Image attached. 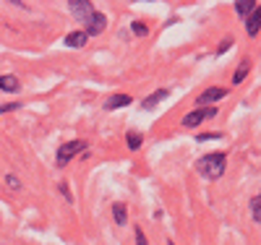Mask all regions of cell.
<instances>
[{
    "instance_id": "cell-1",
    "label": "cell",
    "mask_w": 261,
    "mask_h": 245,
    "mask_svg": "<svg viewBox=\"0 0 261 245\" xmlns=\"http://www.w3.org/2000/svg\"><path fill=\"white\" fill-rule=\"evenodd\" d=\"M225 167H227V157L222 151H212V154H206V157H201L199 162H196V170H199L206 180H217V177H222Z\"/></svg>"
},
{
    "instance_id": "cell-2",
    "label": "cell",
    "mask_w": 261,
    "mask_h": 245,
    "mask_svg": "<svg viewBox=\"0 0 261 245\" xmlns=\"http://www.w3.org/2000/svg\"><path fill=\"white\" fill-rule=\"evenodd\" d=\"M79 154H86V141H65L58 146V154H55V165L58 167H65L73 157H79Z\"/></svg>"
},
{
    "instance_id": "cell-3",
    "label": "cell",
    "mask_w": 261,
    "mask_h": 245,
    "mask_svg": "<svg viewBox=\"0 0 261 245\" xmlns=\"http://www.w3.org/2000/svg\"><path fill=\"white\" fill-rule=\"evenodd\" d=\"M214 115H217L214 107H196L183 118V128H196L199 123H204L206 118H214Z\"/></svg>"
},
{
    "instance_id": "cell-4",
    "label": "cell",
    "mask_w": 261,
    "mask_h": 245,
    "mask_svg": "<svg viewBox=\"0 0 261 245\" xmlns=\"http://www.w3.org/2000/svg\"><path fill=\"white\" fill-rule=\"evenodd\" d=\"M105 29H107V16H105L102 11H94L92 18L84 24V32L89 34V37H97V34H102Z\"/></svg>"
},
{
    "instance_id": "cell-5",
    "label": "cell",
    "mask_w": 261,
    "mask_h": 245,
    "mask_svg": "<svg viewBox=\"0 0 261 245\" xmlns=\"http://www.w3.org/2000/svg\"><path fill=\"white\" fill-rule=\"evenodd\" d=\"M68 8L73 11V16H76L79 21H84V24H86V21L92 18V13H94V6L89 3V0H71Z\"/></svg>"
},
{
    "instance_id": "cell-6",
    "label": "cell",
    "mask_w": 261,
    "mask_h": 245,
    "mask_svg": "<svg viewBox=\"0 0 261 245\" xmlns=\"http://www.w3.org/2000/svg\"><path fill=\"white\" fill-rule=\"evenodd\" d=\"M227 97V89H222V86H212V89H206L204 94H199V107H209L212 102H220V99H225Z\"/></svg>"
},
{
    "instance_id": "cell-7",
    "label": "cell",
    "mask_w": 261,
    "mask_h": 245,
    "mask_svg": "<svg viewBox=\"0 0 261 245\" xmlns=\"http://www.w3.org/2000/svg\"><path fill=\"white\" fill-rule=\"evenodd\" d=\"M258 29H261V6H256V8L246 16V32H248V37H256Z\"/></svg>"
},
{
    "instance_id": "cell-8",
    "label": "cell",
    "mask_w": 261,
    "mask_h": 245,
    "mask_svg": "<svg viewBox=\"0 0 261 245\" xmlns=\"http://www.w3.org/2000/svg\"><path fill=\"white\" fill-rule=\"evenodd\" d=\"M63 42H65V47H79V50H81L84 44L89 42V34H86L84 29H79V32H71V34H65V39H63Z\"/></svg>"
},
{
    "instance_id": "cell-9",
    "label": "cell",
    "mask_w": 261,
    "mask_h": 245,
    "mask_svg": "<svg viewBox=\"0 0 261 245\" xmlns=\"http://www.w3.org/2000/svg\"><path fill=\"white\" fill-rule=\"evenodd\" d=\"M130 102H134V97L130 94H113L105 99V110H118V107H128Z\"/></svg>"
},
{
    "instance_id": "cell-10",
    "label": "cell",
    "mask_w": 261,
    "mask_h": 245,
    "mask_svg": "<svg viewBox=\"0 0 261 245\" xmlns=\"http://www.w3.org/2000/svg\"><path fill=\"white\" fill-rule=\"evenodd\" d=\"M21 89V84H18V78L16 76H11V73H3L0 76V92H6V94H16Z\"/></svg>"
},
{
    "instance_id": "cell-11",
    "label": "cell",
    "mask_w": 261,
    "mask_h": 245,
    "mask_svg": "<svg viewBox=\"0 0 261 245\" xmlns=\"http://www.w3.org/2000/svg\"><path fill=\"white\" fill-rule=\"evenodd\" d=\"M170 92H167V89H157V92L154 94H151V97H146V99H141V110H154L165 97H167Z\"/></svg>"
},
{
    "instance_id": "cell-12",
    "label": "cell",
    "mask_w": 261,
    "mask_h": 245,
    "mask_svg": "<svg viewBox=\"0 0 261 245\" xmlns=\"http://www.w3.org/2000/svg\"><path fill=\"white\" fill-rule=\"evenodd\" d=\"M141 144H144V136H141L139 130H128V133H125V146H128L130 151H139Z\"/></svg>"
},
{
    "instance_id": "cell-13",
    "label": "cell",
    "mask_w": 261,
    "mask_h": 245,
    "mask_svg": "<svg viewBox=\"0 0 261 245\" xmlns=\"http://www.w3.org/2000/svg\"><path fill=\"white\" fill-rule=\"evenodd\" d=\"M113 216H115V225H125V222H128L125 204H113Z\"/></svg>"
},
{
    "instance_id": "cell-14",
    "label": "cell",
    "mask_w": 261,
    "mask_h": 245,
    "mask_svg": "<svg viewBox=\"0 0 261 245\" xmlns=\"http://www.w3.org/2000/svg\"><path fill=\"white\" fill-rule=\"evenodd\" d=\"M256 6H258V3H253V0H238V3H235V11H238V16H243V18H246Z\"/></svg>"
},
{
    "instance_id": "cell-15",
    "label": "cell",
    "mask_w": 261,
    "mask_h": 245,
    "mask_svg": "<svg viewBox=\"0 0 261 245\" xmlns=\"http://www.w3.org/2000/svg\"><path fill=\"white\" fill-rule=\"evenodd\" d=\"M251 214H253V222H261V193L251 198Z\"/></svg>"
},
{
    "instance_id": "cell-16",
    "label": "cell",
    "mask_w": 261,
    "mask_h": 245,
    "mask_svg": "<svg viewBox=\"0 0 261 245\" xmlns=\"http://www.w3.org/2000/svg\"><path fill=\"white\" fill-rule=\"evenodd\" d=\"M248 68H251V65H248V60H246V63H241V65H238V71H235V76H232V84H241V81L246 78Z\"/></svg>"
},
{
    "instance_id": "cell-17",
    "label": "cell",
    "mask_w": 261,
    "mask_h": 245,
    "mask_svg": "<svg viewBox=\"0 0 261 245\" xmlns=\"http://www.w3.org/2000/svg\"><path fill=\"white\" fill-rule=\"evenodd\" d=\"M130 32H134L136 37H146L149 34V26L144 24V21H134V24H130Z\"/></svg>"
},
{
    "instance_id": "cell-18",
    "label": "cell",
    "mask_w": 261,
    "mask_h": 245,
    "mask_svg": "<svg viewBox=\"0 0 261 245\" xmlns=\"http://www.w3.org/2000/svg\"><path fill=\"white\" fill-rule=\"evenodd\" d=\"M16 110H21L18 102H8V104H0V115H6V113H16Z\"/></svg>"
},
{
    "instance_id": "cell-19",
    "label": "cell",
    "mask_w": 261,
    "mask_h": 245,
    "mask_svg": "<svg viewBox=\"0 0 261 245\" xmlns=\"http://www.w3.org/2000/svg\"><path fill=\"white\" fill-rule=\"evenodd\" d=\"M6 185H8L11 190H18V188H21V180H18L16 175H6Z\"/></svg>"
},
{
    "instance_id": "cell-20",
    "label": "cell",
    "mask_w": 261,
    "mask_h": 245,
    "mask_svg": "<svg viewBox=\"0 0 261 245\" xmlns=\"http://www.w3.org/2000/svg\"><path fill=\"white\" fill-rule=\"evenodd\" d=\"M134 235H136V245H149V240H146V235H144V230H141V227H136V232H134Z\"/></svg>"
},
{
    "instance_id": "cell-21",
    "label": "cell",
    "mask_w": 261,
    "mask_h": 245,
    "mask_svg": "<svg viewBox=\"0 0 261 245\" xmlns=\"http://www.w3.org/2000/svg\"><path fill=\"white\" fill-rule=\"evenodd\" d=\"M58 188H60V193L65 196V201H68V204H73V196H71V190H68V185H65V183H60Z\"/></svg>"
},
{
    "instance_id": "cell-22",
    "label": "cell",
    "mask_w": 261,
    "mask_h": 245,
    "mask_svg": "<svg viewBox=\"0 0 261 245\" xmlns=\"http://www.w3.org/2000/svg\"><path fill=\"white\" fill-rule=\"evenodd\" d=\"M196 139H199V141H212V139H220V133H201V136H196Z\"/></svg>"
},
{
    "instance_id": "cell-23",
    "label": "cell",
    "mask_w": 261,
    "mask_h": 245,
    "mask_svg": "<svg viewBox=\"0 0 261 245\" xmlns=\"http://www.w3.org/2000/svg\"><path fill=\"white\" fill-rule=\"evenodd\" d=\"M230 47H232V39H227V42L220 44V52H225V50H230Z\"/></svg>"
},
{
    "instance_id": "cell-24",
    "label": "cell",
    "mask_w": 261,
    "mask_h": 245,
    "mask_svg": "<svg viewBox=\"0 0 261 245\" xmlns=\"http://www.w3.org/2000/svg\"><path fill=\"white\" fill-rule=\"evenodd\" d=\"M167 245H175V242H172V240H170V242H167Z\"/></svg>"
}]
</instances>
